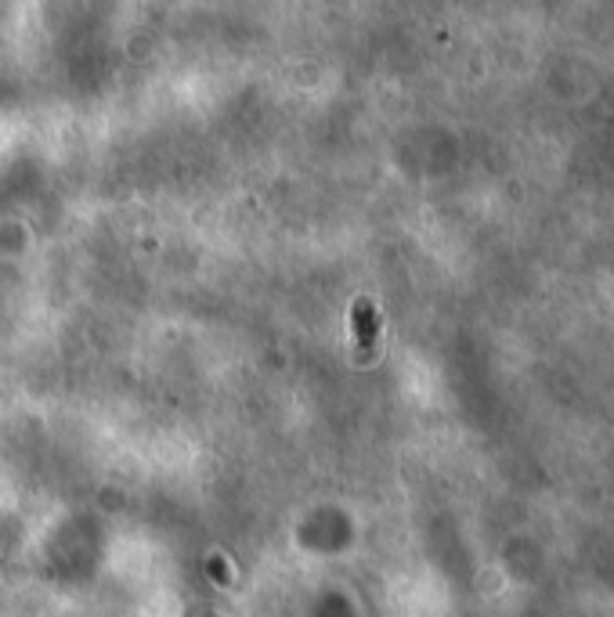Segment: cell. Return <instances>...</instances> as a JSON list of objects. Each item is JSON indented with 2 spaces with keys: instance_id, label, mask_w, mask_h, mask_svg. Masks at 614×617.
I'll return each instance as SVG.
<instances>
[{
  "instance_id": "obj_1",
  "label": "cell",
  "mask_w": 614,
  "mask_h": 617,
  "mask_svg": "<svg viewBox=\"0 0 614 617\" xmlns=\"http://www.w3.org/2000/svg\"><path fill=\"white\" fill-rule=\"evenodd\" d=\"M358 328H362V343L372 347L376 343V314L369 304H358Z\"/></svg>"
}]
</instances>
